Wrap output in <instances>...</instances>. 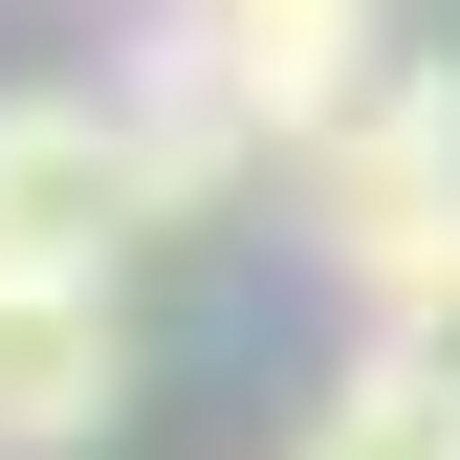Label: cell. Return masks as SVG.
I'll use <instances>...</instances> for the list:
<instances>
[{"label": "cell", "instance_id": "cell-4", "mask_svg": "<svg viewBox=\"0 0 460 460\" xmlns=\"http://www.w3.org/2000/svg\"><path fill=\"white\" fill-rule=\"evenodd\" d=\"M110 417H132L110 263H0V460H88Z\"/></svg>", "mask_w": 460, "mask_h": 460}, {"label": "cell", "instance_id": "cell-5", "mask_svg": "<svg viewBox=\"0 0 460 460\" xmlns=\"http://www.w3.org/2000/svg\"><path fill=\"white\" fill-rule=\"evenodd\" d=\"M285 460H460V394H438L417 351H351V394H329Z\"/></svg>", "mask_w": 460, "mask_h": 460}, {"label": "cell", "instance_id": "cell-3", "mask_svg": "<svg viewBox=\"0 0 460 460\" xmlns=\"http://www.w3.org/2000/svg\"><path fill=\"white\" fill-rule=\"evenodd\" d=\"M176 22H198V66L263 110V154L351 132V110L394 88V0H176Z\"/></svg>", "mask_w": 460, "mask_h": 460}, {"label": "cell", "instance_id": "cell-1", "mask_svg": "<svg viewBox=\"0 0 460 460\" xmlns=\"http://www.w3.org/2000/svg\"><path fill=\"white\" fill-rule=\"evenodd\" d=\"M285 198H307V263L351 285V307L460 285V66H417V44H394V88L351 110V132L285 154Z\"/></svg>", "mask_w": 460, "mask_h": 460}, {"label": "cell", "instance_id": "cell-2", "mask_svg": "<svg viewBox=\"0 0 460 460\" xmlns=\"http://www.w3.org/2000/svg\"><path fill=\"white\" fill-rule=\"evenodd\" d=\"M154 219H176V154L132 88H0V263H132Z\"/></svg>", "mask_w": 460, "mask_h": 460}]
</instances>
